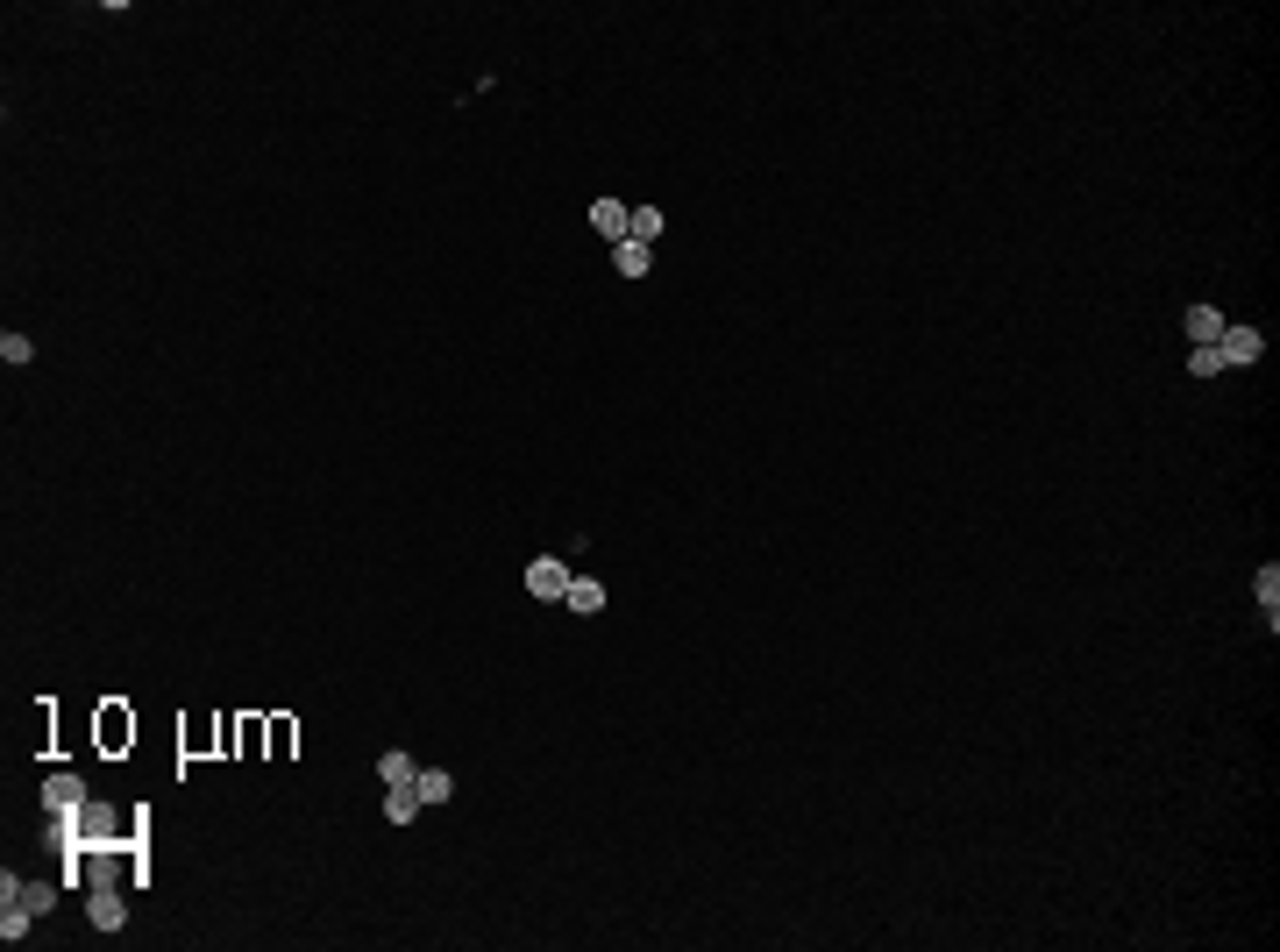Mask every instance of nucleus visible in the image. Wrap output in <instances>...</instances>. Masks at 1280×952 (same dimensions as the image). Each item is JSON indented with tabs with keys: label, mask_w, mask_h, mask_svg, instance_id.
<instances>
[{
	"label": "nucleus",
	"mask_w": 1280,
	"mask_h": 952,
	"mask_svg": "<svg viewBox=\"0 0 1280 952\" xmlns=\"http://www.w3.org/2000/svg\"><path fill=\"white\" fill-rule=\"evenodd\" d=\"M150 817H157L150 804L128 810V888H150V881H157V860H150Z\"/></svg>",
	"instance_id": "nucleus-1"
},
{
	"label": "nucleus",
	"mask_w": 1280,
	"mask_h": 952,
	"mask_svg": "<svg viewBox=\"0 0 1280 952\" xmlns=\"http://www.w3.org/2000/svg\"><path fill=\"white\" fill-rule=\"evenodd\" d=\"M136 746V711L121 697H100V754H128Z\"/></svg>",
	"instance_id": "nucleus-2"
},
{
	"label": "nucleus",
	"mask_w": 1280,
	"mask_h": 952,
	"mask_svg": "<svg viewBox=\"0 0 1280 952\" xmlns=\"http://www.w3.org/2000/svg\"><path fill=\"white\" fill-rule=\"evenodd\" d=\"M569 583H576V569H569V562H555V554H541V562H526V597H541V604H555V597H569Z\"/></svg>",
	"instance_id": "nucleus-3"
},
{
	"label": "nucleus",
	"mask_w": 1280,
	"mask_h": 952,
	"mask_svg": "<svg viewBox=\"0 0 1280 952\" xmlns=\"http://www.w3.org/2000/svg\"><path fill=\"white\" fill-rule=\"evenodd\" d=\"M1209 349H1216L1224 370H1245V363L1266 356V334H1259V328H1224V341H1209Z\"/></svg>",
	"instance_id": "nucleus-4"
},
{
	"label": "nucleus",
	"mask_w": 1280,
	"mask_h": 952,
	"mask_svg": "<svg viewBox=\"0 0 1280 952\" xmlns=\"http://www.w3.org/2000/svg\"><path fill=\"white\" fill-rule=\"evenodd\" d=\"M57 888H65V881H29V875H0V903H22V910H36V917H44V910L57 903Z\"/></svg>",
	"instance_id": "nucleus-5"
},
{
	"label": "nucleus",
	"mask_w": 1280,
	"mask_h": 952,
	"mask_svg": "<svg viewBox=\"0 0 1280 952\" xmlns=\"http://www.w3.org/2000/svg\"><path fill=\"white\" fill-rule=\"evenodd\" d=\"M93 804V789H86V775H44V810H86Z\"/></svg>",
	"instance_id": "nucleus-6"
},
{
	"label": "nucleus",
	"mask_w": 1280,
	"mask_h": 952,
	"mask_svg": "<svg viewBox=\"0 0 1280 952\" xmlns=\"http://www.w3.org/2000/svg\"><path fill=\"white\" fill-rule=\"evenodd\" d=\"M591 228L605 242H626V228H634V207L626 199H591Z\"/></svg>",
	"instance_id": "nucleus-7"
},
{
	"label": "nucleus",
	"mask_w": 1280,
	"mask_h": 952,
	"mask_svg": "<svg viewBox=\"0 0 1280 952\" xmlns=\"http://www.w3.org/2000/svg\"><path fill=\"white\" fill-rule=\"evenodd\" d=\"M1224 328H1231V313H1224V306H1188V341H1195V349L1224 341Z\"/></svg>",
	"instance_id": "nucleus-8"
},
{
	"label": "nucleus",
	"mask_w": 1280,
	"mask_h": 952,
	"mask_svg": "<svg viewBox=\"0 0 1280 952\" xmlns=\"http://www.w3.org/2000/svg\"><path fill=\"white\" fill-rule=\"evenodd\" d=\"M569 612H576V619H598V612H605V604H612V590H605V583H591V576H576V583H569V597H563Z\"/></svg>",
	"instance_id": "nucleus-9"
},
{
	"label": "nucleus",
	"mask_w": 1280,
	"mask_h": 952,
	"mask_svg": "<svg viewBox=\"0 0 1280 952\" xmlns=\"http://www.w3.org/2000/svg\"><path fill=\"white\" fill-rule=\"evenodd\" d=\"M420 810H427V804H420V789H413V782H392V789H384V825H413Z\"/></svg>",
	"instance_id": "nucleus-10"
},
{
	"label": "nucleus",
	"mask_w": 1280,
	"mask_h": 952,
	"mask_svg": "<svg viewBox=\"0 0 1280 952\" xmlns=\"http://www.w3.org/2000/svg\"><path fill=\"white\" fill-rule=\"evenodd\" d=\"M612 263H619V278H647V270H655V249H647V242H612Z\"/></svg>",
	"instance_id": "nucleus-11"
},
{
	"label": "nucleus",
	"mask_w": 1280,
	"mask_h": 952,
	"mask_svg": "<svg viewBox=\"0 0 1280 952\" xmlns=\"http://www.w3.org/2000/svg\"><path fill=\"white\" fill-rule=\"evenodd\" d=\"M1252 597H1259V612H1266V633H1274V625H1280V569H1274V562L1252 576Z\"/></svg>",
	"instance_id": "nucleus-12"
},
{
	"label": "nucleus",
	"mask_w": 1280,
	"mask_h": 952,
	"mask_svg": "<svg viewBox=\"0 0 1280 952\" xmlns=\"http://www.w3.org/2000/svg\"><path fill=\"white\" fill-rule=\"evenodd\" d=\"M413 789H420V804L434 810V804H449V796H455V775H449V768H420V775H413Z\"/></svg>",
	"instance_id": "nucleus-13"
},
{
	"label": "nucleus",
	"mask_w": 1280,
	"mask_h": 952,
	"mask_svg": "<svg viewBox=\"0 0 1280 952\" xmlns=\"http://www.w3.org/2000/svg\"><path fill=\"white\" fill-rule=\"evenodd\" d=\"M29 931H36V910H22V903H0V938H7V946H22Z\"/></svg>",
	"instance_id": "nucleus-14"
},
{
	"label": "nucleus",
	"mask_w": 1280,
	"mask_h": 952,
	"mask_svg": "<svg viewBox=\"0 0 1280 952\" xmlns=\"http://www.w3.org/2000/svg\"><path fill=\"white\" fill-rule=\"evenodd\" d=\"M378 775H384V789H392V782H413L420 768H413V754H405V746H384V754H378Z\"/></svg>",
	"instance_id": "nucleus-15"
},
{
	"label": "nucleus",
	"mask_w": 1280,
	"mask_h": 952,
	"mask_svg": "<svg viewBox=\"0 0 1280 952\" xmlns=\"http://www.w3.org/2000/svg\"><path fill=\"white\" fill-rule=\"evenodd\" d=\"M662 228H669V214H662V207H634V228H626V235L655 249V242H662Z\"/></svg>",
	"instance_id": "nucleus-16"
},
{
	"label": "nucleus",
	"mask_w": 1280,
	"mask_h": 952,
	"mask_svg": "<svg viewBox=\"0 0 1280 952\" xmlns=\"http://www.w3.org/2000/svg\"><path fill=\"white\" fill-rule=\"evenodd\" d=\"M0 363H15V370H22V363H36V341H29V334H0Z\"/></svg>",
	"instance_id": "nucleus-17"
},
{
	"label": "nucleus",
	"mask_w": 1280,
	"mask_h": 952,
	"mask_svg": "<svg viewBox=\"0 0 1280 952\" xmlns=\"http://www.w3.org/2000/svg\"><path fill=\"white\" fill-rule=\"evenodd\" d=\"M1188 377H1224V363H1216V349H1188Z\"/></svg>",
	"instance_id": "nucleus-18"
},
{
	"label": "nucleus",
	"mask_w": 1280,
	"mask_h": 952,
	"mask_svg": "<svg viewBox=\"0 0 1280 952\" xmlns=\"http://www.w3.org/2000/svg\"><path fill=\"white\" fill-rule=\"evenodd\" d=\"M263 733H271V754L284 761V754H292V718H263Z\"/></svg>",
	"instance_id": "nucleus-19"
}]
</instances>
